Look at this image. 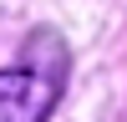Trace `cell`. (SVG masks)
<instances>
[{
  "label": "cell",
  "instance_id": "6da1fadb",
  "mask_svg": "<svg viewBox=\"0 0 127 122\" xmlns=\"http://www.w3.org/2000/svg\"><path fill=\"white\" fill-rule=\"evenodd\" d=\"M66 87V51L41 30L15 66H0V122H46Z\"/></svg>",
  "mask_w": 127,
  "mask_h": 122
}]
</instances>
